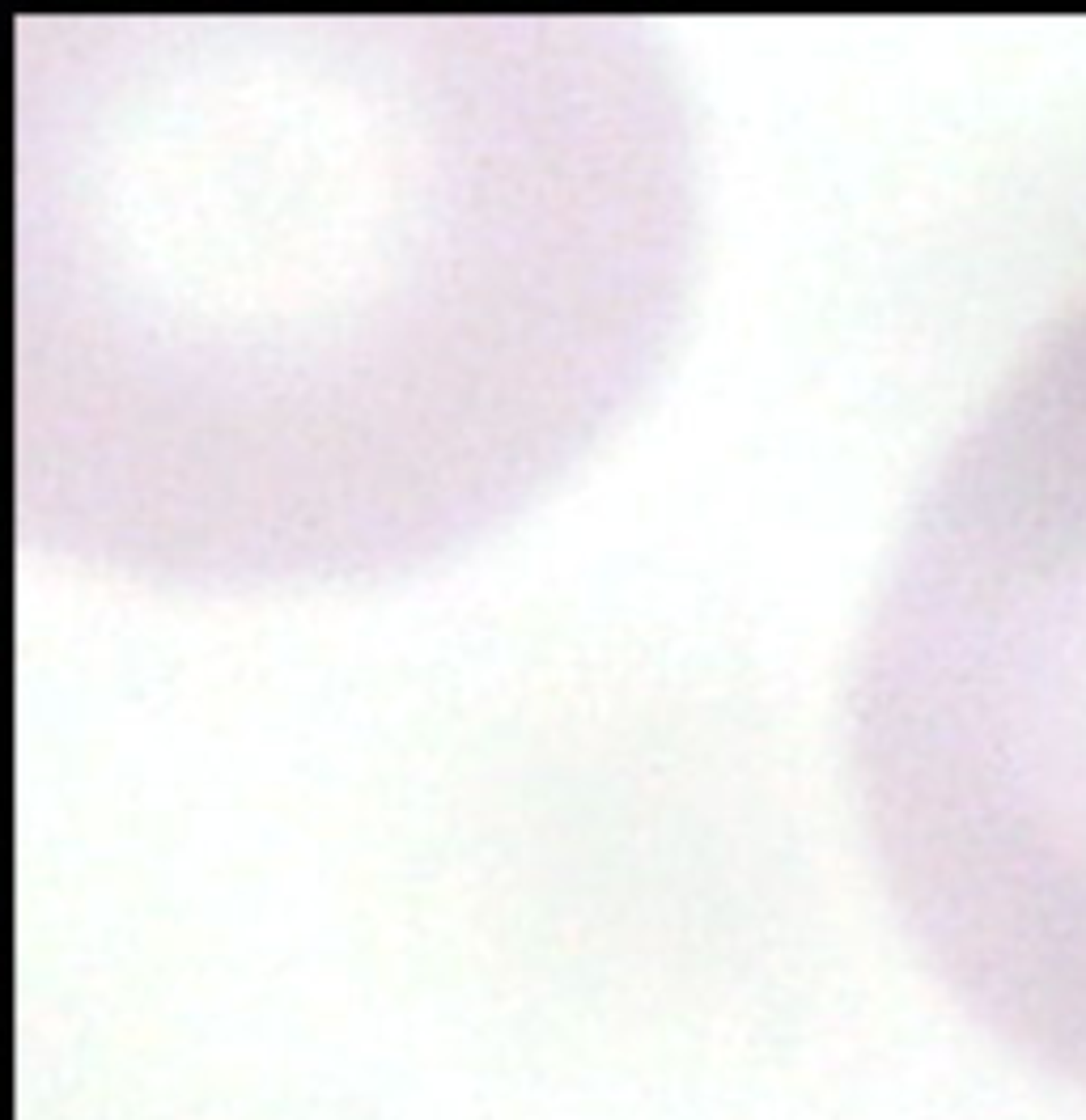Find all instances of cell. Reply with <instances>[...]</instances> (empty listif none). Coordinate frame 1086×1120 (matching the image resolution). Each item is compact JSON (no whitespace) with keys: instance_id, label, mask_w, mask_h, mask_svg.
Listing matches in <instances>:
<instances>
[{"instance_id":"obj_2","label":"cell","mask_w":1086,"mask_h":1120,"mask_svg":"<svg viewBox=\"0 0 1086 1120\" xmlns=\"http://www.w3.org/2000/svg\"><path fill=\"white\" fill-rule=\"evenodd\" d=\"M853 785L929 976L1086 1095V306L912 509L857 658Z\"/></svg>"},{"instance_id":"obj_1","label":"cell","mask_w":1086,"mask_h":1120,"mask_svg":"<svg viewBox=\"0 0 1086 1120\" xmlns=\"http://www.w3.org/2000/svg\"><path fill=\"white\" fill-rule=\"evenodd\" d=\"M22 39L17 506L56 552L403 569L569 467L667 340L687 145L633 26Z\"/></svg>"}]
</instances>
